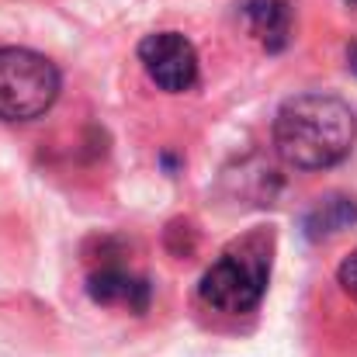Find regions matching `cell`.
Segmentation results:
<instances>
[{
  "instance_id": "cell-9",
  "label": "cell",
  "mask_w": 357,
  "mask_h": 357,
  "mask_svg": "<svg viewBox=\"0 0 357 357\" xmlns=\"http://www.w3.org/2000/svg\"><path fill=\"white\" fill-rule=\"evenodd\" d=\"M347 66H351V73L357 77V42H351V49H347Z\"/></svg>"
},
{
  "instance_id": "cell-8",
  "label": "cell",
  "mask_w": 357,
  "mask_h": 357,
  "mask_svg": "<svg viewBox=\"0 0 357 357\" xmlns=\"http://www.w3.org/2000/svg\"><path fill=\"white\" fill-rule=\"evenodd\" d=\"M337 278H340V288H344V291H347V295L357 302V250L347 257V260H344V264H340Z\"/></svg>"
},
{
  "instance_id": "cell-6",
  "label": "cell",
  "mask_w": 357,
  "mask_h": 357,
  "mask_svg": "<svg viewBox=\"0 0 357 357\" xmlns=\"http://www.w3.org/2000/svg\"><path fill=\"white\" fill-rule=\"evenodd\" d=\"M250 35L267 49L281 52L291 38V3L288 0H246L243 7Z\"/></svg>"
},
{
  "instance_id": "cell-10",
  "label": "cell",
  "mask_w": 357,
  "mask_h": 357,
  "mask_svg": "<svg viewBox=\"0 0 357 357\" xmlns=\"http://www.w3.org/2000/svg\"><path fill=\"white\" fill-rule=\"evenodd\" d=\"M347 3H351V7H357V0H347Z\"/></svg>"
},
{
  "instance_id": "cell-2",
  "label": "cell",
  "mask_w": 357,
  "mask_h": 357,
  "mask_svg": "<svg viewBox=\"0 0 357 357\" xmlns=\"http://www.w3.org/2000/svg\"><path fill=\"white\" fill-rule=\"evenodd\" d=\"M271 233H250L219 253V260L202 274L198 295L215 312H250L260 305L271 281Z\"/></svg>"
},
{
  "instance_id": "cell-4",
  "label": "cell",
  "mask_w": 357,
  "mask_h": 357,
  "mask_svg": "<svg viewBox=\"0 0 357 357\" xmlns=\"http://www.w3.org/2000/svg\"><path fill=\"white\" fill-rule=\"evenodd\" d=\"M139 63L146 77L167 94H184L198 84V52L181 31L146 35L139 42Z\"/></svg>"
},
{
  "instance_id": "cell-1",
  "label": "cell",
  "mask_w": 357,
  "mask_h": 357,
  "mask_svg": "<svg viewBox=\"0 0 357 357\" xmlns=\"http://www.w3.org/2000/svg\"><path fill=\"white\" fill-rule=\"evenodd\" d=\"M274 146L295 170L337 167L354 146V112L333 94H295L274 115Z\"/></svg>"
},
{
  "instance_id": "cell-3",
  "label": "cell",
  "mask_w": 357,
  "mask_h": 357,
  "mask_svg": "<svg viewBox=\"0 0 357 357\" xmlns=\"http://www.w3.org/2000/svg\"><path fill=\"white\" fill-rule=\"evenodd\" d=\"M59 98V70L42 52L3 45L0 49V121H31Z\"/></svg>"
},
{
  "instance_id": "cell-7",
  "label": "cell",
  "mask_w": 357,
  "mask_h": 357,
  "mask_svg": "<svg viewBox=\"0 0 357 357\" xmlns=\"http://www.w3.org/2000/svg\"><path fill=\"white\" fill-rule=\"evenodd\" d=\"M354 222H357V202L354 198L330 195V198H319V202L312 205V212L305 215V236L309 239L337 236V233L351 229Z\"/></svg>"
},
{
  "instance_id": "cell-5",
  "label": "cell",
  "mask_w": 357,
  "mask_h": 357,
  "mask_svg": "<svg viewBox=\"0 0 357 357\" xmlns=\"http://www.w3.org/2000/svg\"><path fill=\"white\" fill-rule=\"evenodd\" d=\"M87 295L98 305H125L132 312H146L149 305V284L121 267H101L87 278Z\"/></svg>"
}]
</instances>
